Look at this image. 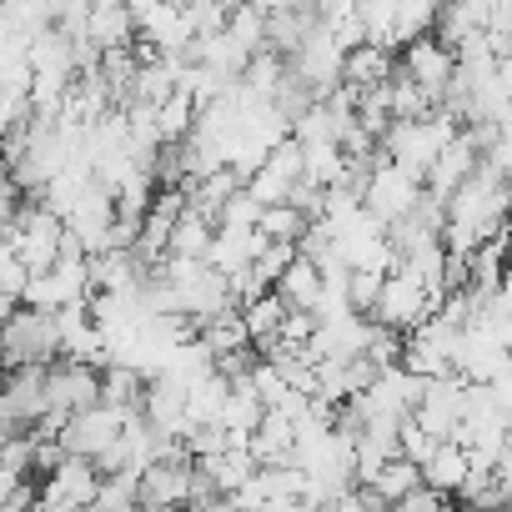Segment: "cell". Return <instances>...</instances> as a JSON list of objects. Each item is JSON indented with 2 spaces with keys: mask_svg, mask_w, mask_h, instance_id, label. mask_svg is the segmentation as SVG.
<instances>
[{
  "mask_svg": "<svg viewBox=\"0 0 512 512\" xmlns=\"http://www.w3.org/2000/svg\"><path fill=\"white\" fill-rule=\"evenodd\" d=\"M292 442H297L292 417L277 412V407H267L262 417H256L251 437H246V452H251L256 467H277V462H292Z\"/></svg>",
  "mask_w": 512,
  "mask_h": 512,
  "instance_id": "8fae6325",
  "label": "cell"
},
{
  "mask_svg": "<svg viewBox=\"0 0 512 512\" xmlns=\"http://www.w3.org/2000/svg\"><path fill=\"white\" fill-rule=\"evenodd\" d=\"M367 482H372V487L382 492V502L392 507V502H397V497H402L412 482H422V472H417V462H407V457H387V462H382V467H377Z\"/></svg>",
  "mask_w": 512,
  "mask_h": 512,
  "instance_id": "44dd1931",
  "label": "cell"
},
{
  "mask_svg": "<svg viewBox=\"0 0 512 512\" xmlns=\"http://www.w3.org/2000/svg\"><path fill=\"white\" fill-rule=\"evenodd\" d=\"M382 277H387V272L347 267V302H352V312H372V302H377V287H382Z\"/></svg>",
  "mask_w": 512,
  "mask_h": 512,
  "instance_id": "cb8c5ba5",
  "label": "cell"
},
{
  "mask_svg": "<svg viewBox=\"0 0 512 512\" xmlns=\"http://www.w3.org/2000/svg\"><path fill=\"white\" fill-rule=\"evenodd\" d=\"M191 121H196V101H191L181 86L156 101V131H161V141H181V136L191 131Z\"/></svg>",
  "mask_w": 512,
  "mask_h": 512,
  "instance_id": "d6986e66",
  "label": "cell"
},
{
  "mask_svg": "<svg viewBox=\"0 0 512 512\" xmlns=\"http://www.w3.org/2000/svg\"><path fill=\"white\" fill-rule=\"evenodd\" d=\"M56 357H61L56 312H46V307H16V312H11V322L0 327V367L56 362Z\"/></svg>",
  "mask_w": 512,
  "mask_h": 512,
  "instance_id": "3957f363",
  "label": "cell"
},
{
  "mask_svg": "<svg viewBox=\"0 0 512 512\" xmlns=\"http://www.w3.org/2000/svg\"><path fill=\"white\" fill-rule=\"evenodd\" d=\"M432 442H437V437H432V432H422L412 412L397 422V457H407V462H422V457L432 452Z\"/></svg>",
  "mask_w": 512,
  "mask_h": 512,
  "instance_id": "d4e9b609",
  "label": "cell"
},
{
  "mask_svg": "<svg viewBox=\"0 0 512 512\" xmlns=\"http://www.w3.org/2000/svg\"><path fill=\"white\" fill-rule=\"evenodd\" d=\"M26 277H31V272H26V262L16 256V246H11L6 236H0V292L21 302V287H26Z\"/></svg>",
  "mask_w": 512,
  "mask_h": 512,
  "instance_id": "484cf974",
  "label": "cell"
},
{
  "mask_svg": "<svg viewBox=\"0 0 512 512\" xmlns=\"http://www.w3.org/2000/svg\"><path fill=\"white\" fill-rule=\"evenodd\" d=\"M86 402H101V367L76 362V357L46 362V407L71 417V412L86 407Z\"/></svg>",
  "mask_w": 512,
  "mask_h": 512,
  "instance_id": "ba28073f",
  "label": "cell"
},
{
  "mask_svg": "<svg viewBox=\"0 0 512 512\" xmlns=\"http://www.w3.org/2000/svg\"><path fill=\"white\" fill-rule=\"evenodd\" d=\"M146 392V372H136L131 362H106L101 367V402L111 407H136Z\"/></svg>",
  "mask_w": 512,
  "mask_h": 512,
  "instance_id": "ac0fdd59",
  "label": "cell"
},
{
  "mask_svg": "<svg viewBox=\"0 0 512 512\" xmlns=\"http://www.w3.org/2000/svg\"><path fill=\"white\" fill-rule=\"evenodd\" d=\"M256 231H262L267 241H297L307 231V216L292 201H272V206L256 211Z\"/></svg>",
  "mask_w": 512,
  "mask_h": 512,
  "instance_id": "ffe728a7",
  "label": "cell"
},
{
  "mask_svg": "<svg viewBox=\"0 0 512 512\" xmlns=\"http://www.w3.org/2000/svg\"><path fill=\"white\" fill-rule=\"evenodd\" d=\"M86 36H91L101 51L131 46V36H136L131 6H126V0H91V6H86Z\"/></svg>",
  "mask_w": 512,
  "mask_h": 512,
  "instance_id": "7c38bea8",
  "label": "cell"
},
{
  "mask_svg": "<svg viewBox=\"0 0 512 512\" xmlns=\"http://www.w3.org/2000/svg\"><path fill=\"white\" fill-rule=\"evenodd\" d=\"M437 302H442V292H432L422 277H412L402 262L382 277V287H377V302H372V322H382V327H392V332H412L422 317H432L437 312Z\"/></svg>",
  "mask_w": 512,
  "mask_h": 512,
  "instance_id": "7a4b0ae2",
  "label": "cell"
},
{
  "mask_svg": "<svg viewBox=\"0 0 512 512\" xmlns=\"http://www.w3.org/2000/svg\"><path fill=\"white\" fill-rule=\"evenodd\" d=\"M417 196H422V181L377 151V161H372V171H367V181H362V206H367V211H372V216L387 226V221H397V216H402Z\"/></svg>",
  "mask_w": 512,
  "mask_h": 512,
  "instance_id": "5b68a950",
  "label": "cell"
},
{
  "mask_svg": "<svg viewBox=\"0 0 512 512\" xmlns=\"http://www.w3.org/2000/svg\"><path fill=\"white\" fill-rule=\"evenodd\" d=\"M0 6H6V0H0Z\"/></svg>",
  "mask_w": 512,
  "mask_h": 512,
  "instance_id": "f546056e",
  "label": "cell"
},
{
  "mask_svg": "<svg viewBox=\"0 0 512 512\" xmlns=\"http://www.w3.org/2000/svg\"><path fill=\"white\" fill-rule=\"evenodd\" d=\"M241 312V327H246V337H251V347H262V342H272L277 337V322H282V312H287V302L267 287L262 297H251V302H241L236 307Z\"/></svg>",
  "mask_w": 512,
  "mask_h": 512,
  "instance_id": "2e32d148",
  "label": "cell"
},
{
  "mask_svg": "<svg viewBox=\"0 0 512 512\" xmlns=\"http://www.w3.org/2000/svg\"><path fill=\"white\" fill-rule=\"evenodd\" d=\"M452 66H457V56H452V46H442L437 36H412V41H402V76L412 81V86H422L427 91V101L437 106V96L447 91V81H452Z\"/></svg>",
  "mask_w": 512,
  "mask_h": 512,
  "instance_id": "52a82bcc",
  "label": "cell"
},
{
  "mask_svg": "<svg viewBox=\"0 0 512 512\" xmlns=\"http://www.w3.org/2000/svg\"><path fill=\"white\" fill-rule=\"evenodd\" d=\"M417 472H422L427 487H437L442 497H452V492L462 487V477H467V447L452 442V437H437L432 452L417 462Z\"/></svg>",
  "mask_w": 512,
  "mask_h": 512,
  "instance_id": "4fadbf2b",
  "label": "cell"
},
{
  "mask_svg": "<svg viewBox=\"0 0 512 512\" xmlns=\"http://www.w3.org/2000/svg\"><path fill=\"white\" fill-rule=\"evenodd\" d=\"M397 66H392V51L387 46H372V41H362V46H352V51H342V81L347 86H377V81H387Z\"/></svg>",
  "mask_w": 512,
  "mask_h": 512,
  "instance_id": "5bb4252c",
  "label": "cell"
},
{
  "mask_svg": "<svg viewBox=\"0 0 512 512\" xmlns=\"http://www.w3.org/2000/svg\"><path fill=\"white\" fill-rule=\"evenodd\" d=\"M452 131H457V116H447V111L437 106V111H422V116H412V121H392V126L382 131L377 151L422 181L427 166H432V156L442 151V141H447Z\"/></svg>",
  "mask_w": 512,
  "mask_h": 512,
  "instance_id": "6da1fadb",
  "label": "cell"
},
{
  "mask_svg": "<svg viewBox=\"0 0 512 512\" xmlns=\"http://www.w3.org/2000/svg\"><path fill=\"white\" fill-rule=\"evenodd\" d=\"M317 287H322V272H317V262H307L302 251L292 256V262L282 267V277L272 282V292H277L287 307H312V302H317Z\"/></svg>",
  "mask_w": 512,
  "mask_h": 512,
  "instance_id": "9a60e30c",
  "label": "cell"
},
{
  "mask_svg": "<svg viewBox=\"0 0 512 512\" xmlns=\"http://www.w3.org/2000/svg\"><path fill=\"white\" fill-rule=\"evenodd\" d=\"M211 231H216V221H211L206 211L181 206V211H176V226H171V236H166V251H176V256H206Z\"/></svg>",
  "mask_w": 512,
  "mask_h": 512,
  "instance_id": "e0dca14e",
  "label": "cell"
},
{
  "mask_svg": "<svg viewBox=\"0 0 512 512\" xmlns=\"http://www.w3.org/2000/svg\"><path fill=\"white\" fill-rule=\"evenodd\" d=\"M392 121H412V116H422V111H432V101H427V91L422 86H412L402 71H392Z\"/></svg>",
  "mask_w": 512,
  "mask_h": 512,
  "instance_id": "603a6c76",
  "label": "cell"
},
{
  "mask_svg": "<svg viewBox=\"0 0 512 512\" xmlns=\"http://www.w3.org/2000/svg\"><path fill=\"white\" fill-rule=\"evenodd\" d=\"M191 492V462H146L136 472V507H181Z\"/></svg>",
  "mask_w": 512,
  "mask_h": 512,
  "instance_id": "30bf717a",
  "label": "cell"
},
{
  "mask_svg": "<svg viewBox=\"0 0 512 512\" xmlns=\"http://www.w3.org/2000/svg\"><path fill=\"white\" fill-rule=\"evenodd\" d=\"M447 502H452V497H442L437 487H427V482H412V487H407V492H402L392 507H397V512H442Z\"/></svg>",
  "mask_w": 512,
  "mask_h": 512,
  "instance_id": "4316f807",
  "label": "cell"
},
{
  "mask_svg": "<svg viewBox=\"0 0 512 512\" xmlns=\"http://www.w3.org/2000/svg\"><path fill=\"white\" fill-rule=\"evenodd\" d=\"M437 6H442V0H392V11H397V41H412V36L432 31Z\"/></svg>",
  "mask_w": 512,
  "mask_h": 512,
  "instance_id": "7402d4cb",
  "label": "cell"
},
{
  "mask_svg": "<svg viewBox=\"0 0 512 512\" xmlns=\"http://www.w3.org/2000/svg\"><path fill=\"white\" fill-rule=\"evenodd\" d=\"M16 307H21L16 297H6V292H0V327H6V322H11V312H16Z\"/></svg>",
  "mask_w": 512,
  "mask_h": 512,
  "instance_id": "83f0119b",
  "label": "cell"
},
{
  "mask_svg": "<svg viewBox=\"0 0 512 512\" xmlns=\"http://www.w3.org/2000/svg\"><path fill=\"white\" fill-rule=\"evenodd\" d=\"M121 417H126V407H111V402H86V407H76V412L61 422L56 442H61V452H71V457H91V462H96V457L116 442Z\"/></svg>",
  "mask_w": 512,
  "mask_h": 512,
  "instance_id": "277c9868",
  "label": "cell"
},
{
  "mask_svg": "<svg viewBox=\"0 0 512 512\" xmlns=\"http://www.w3.org/2000/svg\"><path fill=\"white\" fill-rule=\"evenodd\" d=\"M302 176V146L287 136V141H277L267 156H262V166H256L241 186H246V196L251 201H262V206H272V201H287V191H292V181Z\"/></svg>",
  "mask_w": 512,
  "mask_h": 512,
  "instance_id": "9c48e42d",
  "label": "cell"
},
{
  "mask_svg": "<svg viewBox=\"0 0 512 512\" xmlns=\"http://www.w3.org/2000/svg\"><path fill=\"white\" fill-rule=\"evenodd\" d=\"M96 477H101V467L91 462V457H61L51 472H46V482L36 487V507H46V512H76V507H91V497H96Z\"/></svg>",
  "mask_w": 512,
  "mask_h": 512,
  "instance_id": "8992f818",
  "label": "cell"
},
{
  "mask_svg": "<svg viewBox=\"0 0 512 512\" xmlns=\"http://www.w3.org/2000/svg\"><path fill=\"white\" fill-rule=\"evenodd\" d=\"M282 6H297V11H317V0H282Z\"/></svg>",
  "mask_w": 512,
  "mask_h": 512,
  "instance_id": "f1b7e54d",
  "label": "cell"
}]
</instances>
